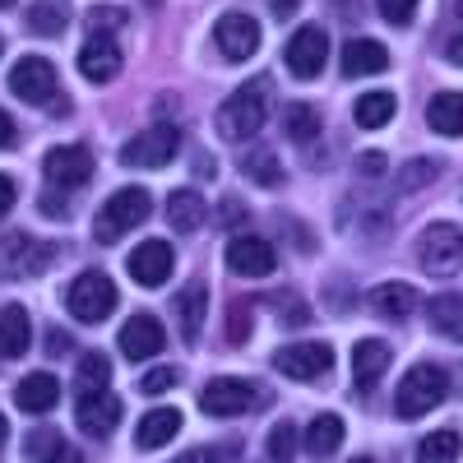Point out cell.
<instances>
[{"label": "cell", "instance_id": "d590c367", "mask_svg": "<svg viewBox=\"0 0 463 463\" xmlns=\"http://www.w3.org/2000/svg\"><path fill=\"white\" fill-rule=\"evenodd\" d=\"M107 384H111V362L102 353L80 357V390H107Z\"/></svg>", "mask_w": 463, "mask_h": 463}, {"label": "cell", "instance_id": "7c38bea8", "mask_svg": "<svg viewBox=\"0 0 463 463\" xmlns=\"http://www.w3.org/2000/svg\"><path fill=\"white\" fill-rule=\"evenodd\" d=\"M274 366L288 380H320V375H329L334 353H329V343H292V347L274 353Z\"/></svg>", "mask_w": 463, "mask_h": 463}, {"label": "cell", "instance_id": "f546056e", "mask_svg": "<svg viewBox=\"0 0 463 463\" xmlns=\"http://www.w3.org/2000/svg\"><path fill=\"white\" fill-rule=\"evenodd\" d=\"M427 126L445 139H458L463 135V93H436L427 107Z\"/></svg>", "mask_w": 463, "mask_h": 463}, {"label": "cell", "instance_id": "d6a6232c", "mask_svg": "<svg viewBox=\"0 0 463 463\" xmlns=\"http://www.w3.org/2000/svg\"><path fill=\"white\" fill-rule=\"evenodd\" d=\"M70 24V0H33L28 5V28L37 37H56Z\"/></svg>", "mask_w": 463, "mask_h": 463}, {"label": "cell", "instance_id": "9a60e30c", "mask_svg": "<svg viewBox=\"0 0 463 463\" xmlns=\"http://www.w3.org/2000/svg\"><path fill=\"white\" fill-rule=\"evenodd\" d=\"M172 264H176V255H172L167 241H144V246H135L130 260H126L130 279H135L139 288H163V283L172 279Z\"/></svg>", "mask_w": 463, "mask_h": 463}, {"label": "cell", "instance_id": "ab89813d", "mask_svg": "<svg viewBox=\"0 0 463 463\" xmlns=\"http://www.w3.org/2000/svg\"><path fill=\"white\" fill-rule=\"evenodd\" d=\"M241 454V440H222L218 449H190V454H181L176 463H232Z\"/></svg>", "mask_w": 463, "mask_h": 463}, {"label": "cell", "instance_id": "bcb514c9", "mask_svg": "<svg viewBox=\"0 0 463 463\" xmlns=\"http://www.w3.org/2000/svg\"><path fill=\"white\" fill-rule=\"evenodd\" d=\"M14 135H19V130H14V121H10V111L0 107V148H14Z\"/></svg>", "mask_w": 463, "mask_h": 463}, {"label": "cell", "instance_id": "d6986e66", "mask_svg": "<svg viewBox=\"0 0 463 463\" xmlns=\"http://www.w3.org/2000/svg\"><path fill=\"white\" fill-rule=\"evenodd\" d=\"M384 371H390V343L362 338L353 347V384H357V390H375Z\"/></svg>", "mask_w": 463, "mask_h": 463}, {"label": "cell", "instance_id": "1f68e13d", "mask_svg": "<svg viewBox=\"0 0 463 463\" xmlns=\"http://www.w3.org/2000/svg\"><path fill=\"white\" fill-rule=\"evenodd\" d=\"M283 135H288L292 144L320 139V111H316L311 102H288V111H283Z\"/></svg>", "mask_w": 463, "mask_h": 463}, {"label": "cell", "instance_id": "816d5d0a", "mask_svg": "<svg viewBox=\"0 0 463 463\" xmlns=\"http://www.w3.org/2000/svg\"><path fill=\"white\" fill-rule=\"evenodd\" d=\"M5 436H10V427H5V412H0V445H5Z\"/></svg>", "mask_w": 463, "mask_h": 463}, {"label": "cell", "instance_id": "ac0fdd59", "mask_svg": "<svg viewBox=\"0 0 463 463\" xmlns=\"http://www.w3.org/2000/svg\"><path fill=\"white\" fill-rule=\"evenodd\" d=\"M80 74L89 84H111L116 74H121V47H116L111 37L93 33L89 43L80 47Z\"/></svg>", "mask_w": 463, "mask_h": 463}, {"label": "cell", "instance_id": "d4e9b609", "mask_svg": "<svg viewBox=\"0 0 463 463\" xmlns=\"http://www.w3.org/2000/svg\"><path fill=\"white\" fill-rule=\"evenodd\" d=\"M338 445H343V417L338 412H320L301 436V449L311 458H329V454H338Z\"/></svg>", "mask_w": 463, "mask_h": 463}, {"label": "cell", "instance_id": "cb8c5ba5", "mask_svg": "<svg viewBox=\"0 0 463 463\" xmlns=\"http://www.w3.org/2000/svg\"><path fill=\"white\" fill-rule=\"evenodd\" d=\"M176 431H181V412L176 408H153L135 427V449H163Z\"/></svg>", "mask_w": 463, "mask_h": 463}, {"label": "cell", "instance_id": "74e56055", "mask_svg": "<svg viewBox=\"0 0 463 463\" xmlns=\"http://www.w3.org/2000/svg\"><path fill=\"white\" fill-rule=\"evenodd\" d=\"M436 163L431 158H417V163H408L403 172H399V190H403V195H412V190H421V185H431L436 181Z\"/></svg>", "mask_w": 463, "mask_h": 463}, {"label": "cell", "instance_id": "e575fe53", "mask_svg": "<svg viewBox=\"0 0 463 463\" xmlns=\"http://www.w3.org/2000/svg\"><path fill=\"white\" fill-rule=\"evenodd\" d=\"M458 449H463L458 431H436V436H427V440L417 445V458H421V463H454Z\"/></svg>", "mask_w": 463, "mask_h": 463}, {"label": "cell", "instance_id": "ba28073f", "mask_svg": "<svg viewBox=\"0 0 463 463\" xmlns=\"http://www.w3.org/2000/svg\"><path fill=\"white\" fill-rule=\"evenodd\" d=\"M43 176L52 190H80L93 176V148L84 144H61L43 158Z\"/></svg>", "mask_w": 463, "mask_h": 463}, {"label": "cell", "instance_id": "f5cc1de1", "mask_svg": "<svg viewBox=\"0 0 463 463\" xmlns=\"http://www.w3.org/2000/svg\"><path fill=\"white\" fill-rule=\"evenodd\" d=\"M10 5H14V0H0V10H10Z\"/></svg>", "mask_w": 463, "mask_h": 463}, {"label": "cell", "instance_id": "f6af8a7d", "mask_svg": "<svg viewBox=\"0 0 463 463\" xmlns=\"http://www.w3.org/2000/svg\"><path fill=\"white\" fill-rule=\"evenodd\" d=\"M14 195H19V185H14V176H5V172H0V218H5V213L14 209Z\"/></svg>", "mask_w": 463, "mask_h": 463}, {"label": "cell", "instance_id": "681fc988", "mask_svg": "<svg viewBox=\"0 0 463 463\" xmlns=\"http://www.w3.org/2000/svg\"><path fill=\"white\" fill-rule=\"evenodd\" d=\"M222 222H227V227H237V222H241V204H237V200H227V204H222Z\"/></svg>", "mask_w": 463, "mask_h": 463}, {"label": "cell", "instance_id": "60d3db41", "mask_svg": "<svg viewBox=\"0 0 463 463\" xmlns=\"http://www.w3.org/2000/svg\"><path fill=\"white\" fill-rule=\"evenodd\" d=\"M84 19H89V28H93V33L111 37V28H121V24H126V10H121V5H93Z\"/></svg>", "mask_w": 463, "mask_h": 463}, {"label": "cell", "instance_id": "836d02e7", "mask_svg": "<svg viewBox=\"0 0 463 463\" xmlns=\"http://www.w3.org/2000/svg\"><path fill=\"white\" fill-rule=\"evenodd\" d=\"M241 172L255 176V185H264V190H274L283 181V167H279V158L269 148H250L246 158H241Z\"/></svg>", "mask_w": 463, "mask_h": 463}, {"label": "cell", "instance_id": "ee69618b", "mask_svg": "<svg viewBox=\"0 0 463 463\" xmlns=\"http://www.w3.org/2000/svg\"><path fill=\"white\" fill-rule=\"evenodd\" d=\"M380 172H384L380 153H362V158H357V176H362V181H380Z\"/></svg>", "mask_w": 463, "mask_h": 463}, {"label": "cell", "instance_id": "5b68a950", "mask_svg": "<svg viewBox=\"0 0 463 463\" xmlns=\"http://www.w3.org/2000/svg\"><path fill=\"white\" fill-rule=\"evenodd\" d=\"M65 306H70L74 320L98 325L116 311V283L102 274V269H84V274L65 288Z\"/></svg>", "mask_w": 463, "mask_h": 463}, {"label": "cell", "instance_id": "4316f807", "mask_svg": "<svg viewBox=\"0 0 463 463\" xmlns=\"http://www.w3.org/2000/svg\"><path fill=\"white\" fill-rule=\"evenodd\" d=\"M204 218H209V204L200 190H172V200H167L172 232H195V227H204Z\"/></svg>", "mask_w": 463, "mask_h": 463}, {"label": "cell", "instance_id": "7bdbcfd3", "mask_svg": "<svg viewBox=\"0 0 463 463\" xmlns=\"http://www.w3.org/2000/svg\"><path fill=\"white\" fill-rule=\"evenodd\" d=\"M176 384V366H158V371H148L144 375V394H163Z\"/></svg>", "mask_w": 463, "mask_h": 463}, {"label": "cell", "instance_id": "6da1fadb", "mask_svg": "<svg viewBox=\"0 0 463 463\" xmlns=\"http://www.w3.org/2000/svg\"><path fill=\"white\" fill-rule=\"evenodd\" d=\"M264 121H269V80H264V74H260V80H250V84H241L237 93L218 107V116H213L218 135L222 139H237V144L241 139H255Z\"/></svg>", "mask_w": 463, "mask_h": 463}, {"label": "cell", "instance_id": "f907efd6", "mask_svg": "<svg viewBox=\"0 0 463 463\" xmlns=\"http://www.w3.org/2000/svg\"><path fill=\"white\" fill-rule=\"evenodd\" d=\"M449 10H454V19H458V28H463V0H454V5H449Z\"/></svg>", "mask_w": 463, "mask_h": 463}, {"label": "cell", "instance_id": "f35d334b", "mask_svg": "<svg viewBox=\"0 0 463 463\" xmlns=\"http://www.w3.org/2000/svg\"><path fill=\"white\" fill-rule=\"evenodd\" d=\"M250 316H255V306L246 297L232 301V311H227V343H246L250 338Z\"/></svg>", "mask_w": 463, "mask_h": 463}, {"label": "cell", "instance_id": "4fadbf2b", "mask_svg": "<svg viewBox=\"0 0 463 463\" xmlns=\"http://www.w3.org/2000/svg\"><path fill=\"white\" fill-rule=\"evenodd\" d=\"M213 37H218V52H222L227 61H250V56L260 52V24H255L250 14H241V10L222 14V19L213 24Z\"/></svg>", "mask_w": 463, "mask_h": 463}, {"label": "cell", "instance_id": "484cf974", "mask_svg": "<svg viewBox=\"0 0 463 463\" xmlns=\"http://www.w3.org/2000/svg\"><path fill=\"white\" fill-rule=\"evenodd\" d=\"M28 338H33V320L28 311L14 301L0 311V357H24L28 353Z\"/></svg>", "mask_w": 463, "mask_h": 463}, {"label": "cell", "instance_id": "52a82bcc", "mask_svg": "<svg viewBox=\"0 0 463 463\" xmlns=\"http://www.w3.org/2000/svg\"><path fill=\"white\" fill-rule=\"evenodd\" d=\"M56 246L28 237V232H10L5 241H0V274L5 279H28V274H43L52 264Z\"/></svg>", "mask_w": 463, "mask_h": 463}, {"label": "cell", "instance_id": "7402d4cb", "mask_svg": "<svg viewBox=\"0 0 463 463\" xmlns=\"http://www.w3.org/2000/svg\"><path fill=\"white\" fill-rule=\"evenodd\" d=\"M380 70H390L384 43H375V37H353V43L343 47V74L347 80H357V74H380Z\"/></svg>", "mask_w": 463, "mask_h": 463}, {"label": "cell", "instance_id": "8992f818", "mask_svg": "<svg viewBox=\"0 0 463 463\" xmlns=\"http://www.w3.org/2000/svg\"><path fill=\"white\" fill-rule=\"evenodd\" d=\"M417 260L431 279H449L454 269L463 264V232L454 222H431L417 241Z\"/></svg>", "mask_w": 463, "mask_h": 463}, {"label": "cell", "instance_id": "8d00e7d4", "mask_svg": "<svg viewBox=\"0 0 463 463\" xmlns=\"http://www.w3.org/2000/svg\"><path fill=\"white\" fill-rule=\"evenodd\" d=\"M297 445H301V431L292 427V421H279V427L269 431V458L274 463H288L297 454Z\"/></svg>", "mask_w": 463, "mask_h": 463}, {"label": "cell", "instance_id": "f1b7e54d", "mask_svg": "<svg viewBox=\"0 0 463 463\" xmlns=\"http://www.w3.org/2000/svg\"><path fill=\"white\" fill-rule=\"evenodd\" d=\"M204 311H209V288H204V283L181 288V297H176V316H181V338H185V343H195V338H200Z\"/></svg>", "mask_w": 463, "mask_h": 463}, {"label": "cell", "instance_id": "5bb4252c", "mask_svg": "<svg viewBox=\"0 0 463 463\" xmlns=\"http://www.w3.org/2000/svg\"><path fill=\"white\" fill-rule=\"evenodd\" d=\"M74 421H80V431H89V436H107L116 421H121V399L111 390H80V399H74Z\"/></svg>", "mask_w": 463, "mask_h": 463}, {"label": "cell", "instance_id": "30bf717a", "mask_svg": "<svg viewBox=\"0 0 463 463\" xmlns=\"http://www.w3.org/2000/svg\"><path fill=\"white\" fill-rule=\"evenodd\" d=\"M288 70L297 74V80H316V74L325 70V56H329V33L316 28V24H306L288 37Z\"/></svg>", "mask_w": 463, "mask_h": 463}, {"label": "cell", "instance_id": "3957f363", "mask_svg": "<svg viewBox=\"0 0 463 463\" xmlns=\"http://www.w3.org/2000/svg\"><path fill=\"white\" fill-rule=\"evenodd\" d=\"M148 209H153V195H148L144 185H126V190H116V195L102 204L98 222H93V237H98L102 246L121 241L130 227H139V222L148 218Z\"/></svg>", "mask_w": 463, "mask_h": 463}, {"label": "cell", "instance_id": "e0dca14e", "mask_svg": "<svg viewBox=\"0 0 463 463\" xmlns=\"http://www.w3.org/2000/svg\"><path fill=\"white\" fill-rule=\"evenodd\" d=\"M167 347V329L158 325V316H135L130 325H121V353L130 362H148Z\"/></svg>", "mask_w": 463, "mask_h": 463}, {"label": "cell", "instance_id": "2e32d148", "mask_svg": "<svg viewBox=\"0 0 463 463\" xmlns=\"http://www.w3.org/2000/svg\"><path fill=\"white\" fill-rule=\"evenodd\" d=\"M274 264H279V250L269 246L264 237H232V246H227V269L232 274L264 279V274H274Z\"/></svg>", "mask_w": 463, "mask_h": 463}, {"label": "cell", "instance_id": "83f0119b", "mask_svg": "<svg viewBox=\"0 0 463 463\" xmlns=\"http://www.w3.org/2000/svg\"><path fill=\"white\" fill-rule=\"evenodd\" d=\"M427 320H431L436 334L463 343V297H458V292H440V297H431V301H427Z\"/></svg>", "mask_w": 463, "mask_h": 463}, {"label": "cell", "instance_id": "9c48e42d", "mask_svg": "<svg viewBox=\"0 0 463 463\" xmlns=\"http://www.w3.org/2000/svg\"><path fill=\"white\" fill-rule=\"evenodd\" d=\"M176 148H181V130L176 126H153V130H144L139 139H130L121 148V163L126 167H167L176 158Z\"/></svg>", "mask_w": 463, "mask_h": 463}, {"label": "cell", "instance_id": "8fae6325", "mask_svg": "<svg viewBox=\"0 0 463 463\" xmlns=\"http://www.w3.org/2000/svg\"><path fill=\"white\" fill-rule=\"evenodd\" d=\"M10 93L24 102H56V65L47 56H24L10 70Z\"/></svg>", "mask_w": 463, "mask_h": 463}, {"label": "cell", "instance_id": "c3c4849f", "mask_svg": "<svg viewBox=\"0 0 463 463\" xmlns=\"http://www.w3.org/2000/svg\"><path fill=\"white\" fill-rule=\"evenodd\" d=\"M445 56H449L454 65H463V33H454L449 43H445Z\"/></svg>", "mask_w": 463, "mask_h": 463}, {"label": "cell", "instance_id": "db71d44e", "mask_svg": "<svg viewBox=\"0 0 463 463\" xmlns=\"http://www.w3.org/2000/svg\"><path fill=\"white\" fill-rule=\"evenodd\" d=\"M353 463H375V458H353Z\"/></svg>", "mask_w": 463, "mask_h": 463}, {"label": "cell", "instance_id": "7a4b0ae2", "mask_svg": "<svg viewBox=\"0 0 463 463\" xmlns=\"http://www.w3.org/2000/svg\"><path fill=\"white\" fill-rule=\"evenodd\" d=\"M449 394V380L436 362H417L403 380H399V394H394V412L403 421H417V417H427L436 403H445Z\"/></svg>", "mask_w": 463, "mask_h": 463}, {"label": "cell", "instance_id": "44dd1931", "mask_svg": "<svg viewBox=\"0 0 463 463\" xmlns=\"http://www.w3.org/2000/svg\"><path fill=\"white\" fill-rule=\"evenodd\" d=\"M24 458L28 463H84V454L74 449L61 431L43 427V431H28V445H24Z\"/></svg>", "mask_w": 463, "mask_h": 463}, {"label": "cell", "instance_id": "4dcf8cb0", "mask_svg": "<svg viewBox=\"0 0 463 463\" xmlns=\"http://www.w3.org/2000/svg\"><path fill=\"white\" fill-rule=\"evenodd\" d=\"M394 111H399V98H394V93H366V98H357V107H353V121H357L362 130H380V126L394 121Z\"/></svg>", "mask_w": 463, "mask_h": 463}, {"label": "cell", "instance_id": "ffe728a7", "mask_svg": "<svg viewBox=\"0 0 463 463\" xmlns=\"http://www.w3.org/2000/svg\"><path fill=\"white\" fill-rule=\"evenodd\" d=\"M14 399H19L24 412H37V417H43V412H52V408L61 403V380H56L52 371H33V375L19 380Z\"/></svg>", "mask_w": 463, "mask_h": 463}, {"label": "cell", "instance_id": "7dc6e473", "mask_svg": "<svg viewBox=\"0 0 463 463\" xmlns=\"http://www.w3.org/2000/svg\"><path fill=\"white\" fill-rule=\"evenodd\" d=\"M269 10H274V19H292L301 10V0H269Z\"/></svg>", "mask_w": 463, "mask_h": 463}, {"label": "cell", "instance_id": "603a6c76", "mask_svg": "<svg viewBox=\"0 0 463 463\" xmlns=\"http://www.w3.org/2000/svg\"><path fill=\"white\" fill-rule=\"evenodd\" d=\"M371 311L380 320H408L417 311V288L412 283H380V288H371Z\"/></svg>", "mask_w": 463, "mask_h": 463}, {"label": "cell", "instance_id": "b9f144b4", "mask_svg": "<svg viewBox=\"0 0 463 463\" xmlns=\"http://www.w3.org/2000/svg\"><path fill=\"white\" fill-rule=\"evenodd\" d=\"M375 5H380V14L384 19H390V24H412V14H417V0H375Z\"/></svg>", "mask_w": 463, "mask_h": 463}, {"label": "cell", "instance_id": "277c9868", "mask_svg": "<svg viewBox=\"0 0 463 463\" xmlns=\"http://www.w3.org/2000/svg\"><path fill=\"white\" fill-rule=\"evenodd\" d=\"M269 403V390L255 380H241V375H218L204 384V394H200V408L209 417H241L250 408H264Z\"/></svg>", "mask_w": 463, "mask_h": 463}]
</instances>
